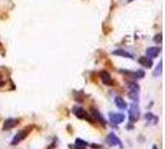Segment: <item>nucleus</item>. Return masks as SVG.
<instances>
[{
	"mask_svg": "<svg viewBox=\"0 0 165 149\" xmlns=\"http://www.w3.org/2000/svg\"><path fill=\"white\" fill-rule=\"evenodd\" d=\"M139 64H140L142 66L147 67V69H150V67L153 66V61H152V59H149V57H147V56L140 57V59H139Z\"/></svg>",
	"mask_w": 165,
	"mask_h": 149,
	"instance_id": "obj_10",
	"label": "nucleus"
},
{
	"mask_svg": "<svg viewBox=\"0 0 165 149\" xmlns=\"http://www.w3.org/2000/svg\"><path fill=\"white\" fill-rule=\"evenodd\" d=\"M107 142H108L111 146H117V147L122 148V142H121V139H119L114 133H109V134H108Z\"/></svg>",
	"mask_w": 165,
	"mask_h": 149,
	"instance_id": "obj_7",
	"label": "nucleus"
},
{
	"mask_svg": "<svg viewBox=\"0 0 165 149\" xmlns=\"http://www.w3.org/2000/svg\"><path fill=\"white\" fill-rule=\"evenodd\" d=\"M162 52V47L159 46H152V47H148L147 49V57L149 59H154V57H158Z\"/></svg>",
	"mask_w": 165,
	"mask_h": 149,
	"instance_id": "obj_5",
	"label": "nucleus"
},
{
	"mask_svg": "<svg viewBox=\"0 0 165 149\" xmlns=\"http://www.w3.org/2000/svg\"><path fill=\"white\" fill-rule=\"evenodd\" d=\"M75 149H86V148H82V147H76Z\"/></svg>",
	"mask_w": 165,
	"mask_h": 149,
	"instance_id": "obj_21",
	"label": "nucleus"
},
{
	"mask_svg": "<svg viewBox=\"0 0 165 149\" xmlns=\"http://www.w3.org/2000/svg\"><path fill=\"white\" fill-rule=\"evenodd\" d=\"M99 77H101L102 82H103L104 85H107V86H113L114 81L112 80V77H111V74H109L108 71H101V72H99Z\"/></svg>",
	"mask_w": 165,
	"mask_h": 149,
	"instance_id": "obj_6",
	"label": "nucleus"
},
{
	"mask_svg": "<svg viewBox=\"0 0 165 149\" xmlns=\"http://www.w3.org/2000/svg\"><path fill=\"white\" fill-rule=\"evenodd\" d=\"M145 119H147V121H150V119L157 121V118H154V116H153L152 113H147V114H145Z\"/></svg>",
	"mask_w": 165,
	"mask_h": 149,
	"instance_id": "obj_19",
	"label": "nucleus"
},
{
	"mask_svg": "<svg viewBox=\"0 0 165 149\" xmlns=\"http://www.w3.org/2000/svg\"><path fill=\"white\" fill-rule=\"evenodd\" d=\"M113 55L122 56V57H128V59H133V55H131L129 52H127V51H124V50H114V51H113Z\"/></svg>",
	"mask_w": 165,
	"mask_h": 149,
	"instance_id": "obj_12",
	"label": "nucleus"
},
{
	"mask_svg": "<svg viewBox=\"0 0 165 149\" xmlns=\"http://www.w3.org/2000/svg\"><path fill=\"white\" fill-rule=\"evenodd\" d=\"M75 98H76V101L82 102V101H83V98H85L83 92H75Z\"/></svg>",
	"mask_w": 165,
	"mask_h": 149,
	"instance_id": "obj_17",
	"label": "nucleus"
},
{
	"mask_svg": "<svg viewBox=\"0 0 165 149\" xmlns=\"http://www.w3.org/2000/svg\"><path fill=\"white\" fill-rule=\"evenodd\" d=\"M19 119H16V118H8L5 122H4V127H3V129L4 131H8V129H11V128H14V127H16L18 124H19Z\"/></svg>",
	"mask_w": 165,
	"mask_h": 149,
	"instance_id": "obj_8",
	"label": "nucleus"
},
{
	"mask_svg": "<svg viewBox=\"0 0 165 149\" xmlns=\"http://www.w3.org/2000/svg\"><path fill=\"white\" fill-rule=\"evenodd\" d=\"M75 144H76V147H82V148H86V147L88 146V143H87L86 141L81 139V138H77V139L75 141Z\"/></svg>",
	"mask_w": 165,
	"mask_h": 149,
	"instance_id": "obj_14",
	"label": "nucleus"
},
{
	"mask_svg": "<svg viewBox=\"0 0 165 149\" xmlns=\"http://www.w3.org/2000/svg\"><path fill=\"white\" fill-rule=\"evenodd\" d=\"M72 113H73L76 117L81 118V119H87L88 122L93 123V119L90 117V114L87 113V111H86V110H83V108H82V107H80V106H75V107L72 108Z\"/></svg>",
	"mask_w": 165,
	"mask_h": 149,
	"instance_id": "obj_1",
	"label": "nucleus"
},
{
	"mask_svg": "<svg viewBox=\"0 0 165 149\" xmlns=\"http://www.w3.org/2000/svg\"><path fill=\"white\" fill-rule=\"evenodd\" d=\"M127 87L129 88V91H133V92H139V86L135 81H128V85Z\"/></svg>",
	"mask_w": 165,
	"mask_h": 149,
	"instance_id": "obj_13",
	"label": "nucleus"
},
{
	"mask_svg": "<svg viewBox=\"0 0 165 149\" xmlns=\"http://www.w3.org/2000/svg\"><path fill=\"white\" fill-rule=\"evenodd\" d=\"M153 149H158V147H157V146H154V147H153Z\"/></svg>",
	"mask_w": 165,
	"mask_h": 149,
	"instance_id": "obj_22",
	"label": "nucleus"
},
{
	"mask_svg": "<svg viewBox=\"0 0 165 149\" xmlns=\"http://www.w3.org/2000/svg\"><path fill=\"white\" fill-rule=\"evenodd\" d=\"M162 40H163V35H162V34H158V35L154 36V41H155L157 44H162Z\"/></svg>",
	"mask_w": 165,
	"mask_h": 149,
	"instance_id": "obj_18",
	"label": "nucleus"
},
{
	"mask_svg": "<svg viewBox=\"0 0 165 149\" xmlns=\"http://www.w3.org/2000/svg\"><path fill=\"white\" fill-rule=\"evenodd\" d=\"M124 119H126V114H123V113H113V112L109 113V121L113 124H119V123L124 122Z\"/></svg>",
	"mask_w": 165,
	"mask_h": 149,
	"instance_id": "obj_4",
	"label": "nucleus"
},
{
	"mask_svg": "<svg viewBox=\"0 0 165 149\" xmlns=\"http://www.w3.org/2000/svg\"><path fill=\"white\" fill-rule=\"evenodd\" d=\"M3 85H4V81H3L1 77H0V86H3Z\"/></svg>",
	"mask_w": 165,
	"mask_h": 149,
	"instance_id": "obj_20",
	"label": "nucleus"
},
{
	"mask_svg": "<svg viewBox=\"0 0 165 149\" xmlns=\"http://www.w3.org/2000/svg\"><path fill=\"white\" fill-rule=\"evenodd\" d=\"M131 1H133V0H128V3H131Z\"/></svg>",
	"mask_w": 165,
	"mask_h": 149,
	"instance_id": "obj_23",
	"label": "nucleus"
},
{
	"mask_svg": "<svg viewBox=\"0 0 165 149\" xmlns=\"http://www.w3.org/2000/svg\"><path fill=\"white\" fill-rule=\"evenodd\" d=\"M139 92H133V91H129V98L132 100L133 102H135V103H138V101H139V95H138Z\"/></svg>",
	"mask_w": 165,
	"mask_h": 149,
	"instance_id": "obj_15",
	"label": "nucleus"
},
{
	"mask_svg": "<svg viewBox=\"0 0 165 149\" xmlns=\"http://www.w3.org/2000/svg\"><path fill=\"white\" fill-rule=\"evenodd\" d=\"M114 102H116L117 107H118V108H121V110H127V107H128L127 102H126V101H124L121 96H117V97L114 98Z\"/></svg>",
	"mask_w": 165,
	"mask_h": 149,
	"instance_id": "obj_11",
	"label": "nucleus"
},
{
	"mask_svg": "<svg viewBox=\"0 0 165 149\" xmlns=\"http://www.w3.org/2000/svg\"><path fill=\"white\" fill-rule=\"evenodd\" d=\"M139 118H140V110H139V106L134 102L129 108V121H131V123H134Z\"/></svg>",
	"mask_w": 165,
	"mask_h": 149,
	"instance_id": "obj_3",
	"label": "nucleus"
},
{
	"mask_svg": "<svg viewBox=\"0 0 165 149\" xmlns=\"http://www.w3.org/2000/svg\"><path fill=\"white\" fill-rule=\"evenodd\" d=\"M31 129H33V128H31V127H29L28 129H23V131H20V132H19V133H18V134L13 138V141H11V143H10V144H11V146H16V144H19L21 141H24V139L29 136V133L31 132Z\"/></svg>",
	"mask_w": 165,
	"mask_h": 149,
	"instance_id": "obj_2",
	"label": "nucleus"
},
{
	"mask_svg": "<svg viewBox=\"0 0 165 149\" xmlns=\"http://www.w3.org/2000/svg\"><path fill=\"white\" fill-rule=\"evenodd\" d=\"M162 71H163V62L160 61V62L157 65V69L154 70L153 74H154V76H160V74H162Z\"/></svg>",
	"mask_w": 165,
	"mask_h": 149,
	"instance_id": "obj_16",
	"label": "nucleus"
},
{
	"mask_svg": "<svg viewBox=\"0 0 165 149\" xmlns=\"http://www.w3.org/2000/svg\"><path fill=\"white\" fill-rule=\"evenodd\" d=\"M91 113H92V117H93V118H95L97 122H99V123H101L103 127H106V126H107V122H106V119L103 118V116H102V114H101V113H99V112L97 111L96 108H92V110H91Z\"/></svg>",
	"mask_w": 165,
	"mask_h": 149,
	"instance_id": "obj_9",
	"label": "nucleus"
}]
</instances>
